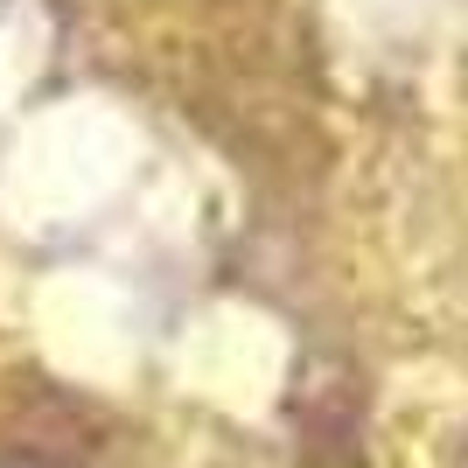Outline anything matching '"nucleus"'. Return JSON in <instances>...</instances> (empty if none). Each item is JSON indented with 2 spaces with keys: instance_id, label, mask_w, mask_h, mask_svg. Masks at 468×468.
<instances>
[{
  "instance_id": "f257e3e1",
  "label": "nucleus",
  "mask_w": 468,
  "mask_h": 468,
  "mask_svg": "<svg viewBox=\"0 0 468 468\" xmlns=\"http://www.w3.org/2000/svg\"><path fill=\"white\" fill-rule=\"evenodd\" d=\"M7 468H57V462H7Z\"/></svg>"
}]
</instances>
